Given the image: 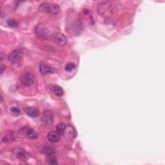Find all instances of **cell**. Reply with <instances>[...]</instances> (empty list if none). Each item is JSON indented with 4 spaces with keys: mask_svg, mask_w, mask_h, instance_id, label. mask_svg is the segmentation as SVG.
I'll return each mask as SVG.
<instances>
[{
    "mask_svg": "<svg viewBox=\"0 0 165 165\" xmlns=\"http://www.w3.org/2000/svg\"><path fill=\"white\" fill-rule=\"evenodd\" d=\"M10 110H11L12 113L15 116H18L20 114V113H21L20 110L17 107H12L11 109H10Z\"/></svg>",
    "mask_w": 165,
    "mask_h": 165,
    "instance_id": "44dd1931",
    "label": "cell"
},
{
    "mask_svg": "<svg viewBox=\"0 0 165 165\" xmlns=\"http://www.w3.org/2000/svg\"><path fill=\"white\" fill-rule=\"evenodd\" d=\"M39 70L41 74L46 75L48 74L53 73L54 70L49 66L48 64L45 63V62H41L39 64Z\"/></svg>",
    "mask_w": 165,
    "mask_h": 165,
    "instance_id": "52a82bcc",
    "label": "cell"
},
{
    "mask_svg": "<svg viewBox=\"0 0 165 165\" xmlns=\"http://www.w3.org/2000/svg\"><path fill=\"white\" fill-rule=\"evenodd\" d=\"M51 38L56 43L61 46L65 45L67 42V39L65 36L59 32L54 33L51 36Z\"/></svg>",
    "mask_w": 165,
    "mask_h": 165,
    "instance_id": "3957f363",
    "label": "cell"
},
{
    "mask_svg": "<svg viewBox=\"0 0 165 165\" xmlns=\"http://www.w3.org/2000/svg\"><path fill=\"white\" fill-rule=\"evenodd\" d=\"M1 69H2L1 72H2V74L3 73V72H4V70L5 69V67L3 66V65H1Z\"/></svg>",
    "mask_w": 165,
    "mask_h": 165,
    "instance_id": "603a6c76",
    "label": "cell"
},
{
    "mask_svg": "<svg viewBox=\"0 0 165 165\" xmlns=\"http://www.w3.org/2000/svg\"><path fill=\"white\" fill-rule=\"evenodd\" d=\"M39 10L41 12H46L52 15H56L59 12V6L56 3H44L39 6Z\"/></svg>",
    "mask_w": 165,
    "mask_h": 165,
    "instance_id": "6da1fadb",
    "label": "cell"
},
{
    "mask_svg": "<svg viewBox=\"0 0 165 165\" xmlns=\"http://www.w3.org/2000/svg\"><path fill=\"white\" fill-rule=\"evenodd\" d=\"M24 111L29 117L31 118H37L40 114L38 109L33 107H27L24 109Z\"/></svg>",
    "mask_w": 165,
    "mask_h": 165,
    "instance_id": "8fae6325",
    "label": "cell"
},
{
    "mask_svg": "<svg viewBox=\"0 0 165 165\" xmlns=\"http://www.w3.org/2000/svg\"><path fill=\"white\" fill-rule=\"evenodd\" d=\"M47 138L51 142H57L61 138V134L57 131H52L48 133Z\"/></svg>",
    "mask_w": 165,
    "mask_h": 165,
    "instance_id": "30bf717a",
    "label": "cell"
},
{
    "mask_svg": "<svg viewBox=\"0 0 165 165\" xmlns=\"http://www.w3.org/2000/svg\"><path fill=\"white\" fill-rule=\"evenodd\" d=\"M14 140V137L12 134L7 133L2 138V141L3 142H12Z\"/></svg>",
    "mask_w": 165,
    "mask_h": 165,
    "instance_id": "2e32d148",
    "label": "cell"
},
{
    "mask_svg": "<svg viewBox=\"0 0 165 165\" xmlns=\"http://www.w3.org/2000/svg\"><path fill=\"white\" fill-rule=\"evenodd\" d=\"M8 25L10 27H17V23L14 20H8Z\"/></svg>",
    "mask_w": 165,
    "mask_h": 165,
    "instance_id": "7402d4cb",
    "label": "cell"
},
{
    "mask_svg": "<svg viewBox=\"0 0 165 165\" xmlns=\"http://www.w3.org/2000/svg\"><path fill=\"white\" fill-rule=\"evenodd\" d=\"M34 81V76L31 73V72H27L25 73L22 77V83L26 87H30L32 85Z\"/></svg>",
    "mask_w": 165,
    "mask_h": 165,
    "instance_id": "5b68a950",
    "label": "cell"
},
{
    "mask_svg": "<svg viewBox=\"0 0 165 165\" xmlns=\"http://www.w3.org/2000/svg\"><path fill=\"white\" fill-rule=\"evenodd\" d=\"M23 56V51L20 49H16L12 51V52L9 54L8 57V59L10 62H11V63H15L19 61L22 58Z\"/></svg>",
    "mask_w": 165,
    "mask_h": 165,
    "instance_id": "7a4b0ae2",
    "label": "cell"
},
{
    "mask_svg": "<svg viewBox=\"0 0 165 165\" xmlns=\"http://www.w3.org/2000/svg\"><path fill=\"white\" fill-rule=\"evenodd\" d=\"M53 121H54L53 114L50 111L47 110L43 113L42 117H41V121L43 122L44 125H50L53 123Z\"/></svg>",
    "mask_w": 165,
    "mask_h": 165,
    "instance_id": "277c9868",
    "label": "cell"
},
{
    "mask_svg": "<svg viewBox=\"0 0 165 165\" xmlns=\"http://www.w3.org/2000/svg\"><path fill=\"white\" fill-rule=\"evenodd\" d=\"M46 161L49 164H58V159H57V157L56 156L55 153H52V154L47 155V158H46Z\"/></svg>",
    "mask_w": 165,
    "mask_h": 165,
    "instance_id": "5bb4252c",
    "label": "cell"
},
{
    "mask_svg": "<svg viewBox=\"0 0 165 165\" xmlns=\"http://www.w3.org/2000/svg\"><path fill=\"white\" fill-rule=\"evenodd\" d=\"M110 11H111L110 5L107 2L100 3L98 7V13L101 16L109 14Z\"/></svg>",
    "mask_w": 165,
    "mask_h": 165,
    "instance_id": "8992f818",
    "label": "cell"
},
{
    "mask_svg": "<svg viewBox=\"0 0 165 165\" xmlns=\"http://www.w3.org/2000/svg\"><path fill=\"white\" fill-rule=\"evenodd\" d=\"M65 127L66 126L64 123H59V125L56 127V131L58 132L61 135V134H63Z\"/></svg>",
    "mask_w": 165,
    "mask_h": 165,
    "instance_id": "ac0fdd59",
    "label": "cell"
},
{
    "mask_svg": "<svg viewBox=\"0 0 165 165\" xmlns=\"http://www.w3.org/2000/svg\"><path fill=\"white\" fill-rule=\"evenodd\" d=\"M41 152L43 153H45V154H46V155L55 153L54 149L53 148H52L50 147H48V146H45V147H41Z\"/></svg>",
    "mask_w": 165,
    "mask_h": 165,
    "instance_id": "9a60e30c",
    "label": "cell"
},
{
    "mask_svg": "<svg viewBox=\"0 0 165 165\" xmlns=\"http://www.w3.org/2000/svg\"><path fill=\"white\" fill-rule=\"evenodd\" d=\"M63 135L67 138L70 139H74L76 136V132L75 129L72 127L71 125H68L66 126Z\"/></svg>",
    "mask_w": 165,
    "mask_h": 165,
    "instance_id": "ba28073f",
    "label": "cell"
},
{
    "mask_svg": "<svg viewBox=\"0 0 165 165\" xmlns=\"http://www.w3.org/2000/svg\"><path fill=\"white\" fill-rule=\"evenodd\" d=\"M30 130V128H29L28 127H23L22 128H21L19 130V132L20 133L23 134V135L27 136V134H28V132H29Z\"/></svg>",
    "mask_w": 165,
    "mask_h": 165,
    "instance_id": "ffe728a7",
    "label": "cell"
},
{
    "mask_svg": "<svg viewBox=\"0 0 165 165\" xmlns=\"http://www.w3.org/2000/svg\"><path fill=\"white\" fill-rule=\"evenodd\" d=\"M16 156L23 161H27V159L29 158L28 155L27 153V152L22 148L16 150Z\"/></svg>",
    "mask_w": 165,
    "mask_h": 165,
    "instance_id": "4fadbf2b",
    "label": "cell"
},
{
    "mask_svg": "<svg viewBox=\"0 0 165 165\" xmlns=\"http://www.w3.org/2000/svg\"><path fill=\"white\" fill-rule=\"evenodd\" d=\"M76 68V65L74 63H68L65 67V70L68 72L73 71Z\"/></svg>",
    "mask_w": 165,
    "mask_h": 165,
    "instance_id": "d6986e66",
    "label": "cell"
},
{
    "mask_svg": "<svg viewBox=\"0 0 165 165\" xmlns=\"http://www.w3.org/2000/svg\"><path fill=\"white\" fill-rule=\"evenodd\" d=\"M36 32L37 35L41 38H45L48 35V31L47 30V28L43 25H39L36 27Z\"/></svg>",
    "mask_w": 165,
    "mask_h": 165,
    "instance_id": "9c48e42d",
    "label": "cell"
},
{
    "mask_svg": "<svg viewBox=\"0 0 165 165\" xmlns=\"http://www.w3.org/2000/svg\"><path fill=\"white\" fill-rule=\"evenodd\" d=\"M49 88L56 96H62L64 94L63 89L58 85H50Z\"/></svg>",
    "mask_w": 165,
    "mask_h": 165,
    "instance_id": "7c38bea8",
    "label": "cell"
},
{
    "mask_svg": "<svg viewBox=\"0 0 165 165\" xmlns=\"http://www.w3.org/2000/svg\"><path fill=\"white\" fill-rule=\"evenodd\" d=\"M27 136L31 139H36L38 137V134L32 128H30V130H29V132L27 134Z\"/></svg>",
    "mask_w": 165,
    "mask_h": 165,
    "instance_id": "e0dca14e",
    "label": "cell"
}]
</instances>
